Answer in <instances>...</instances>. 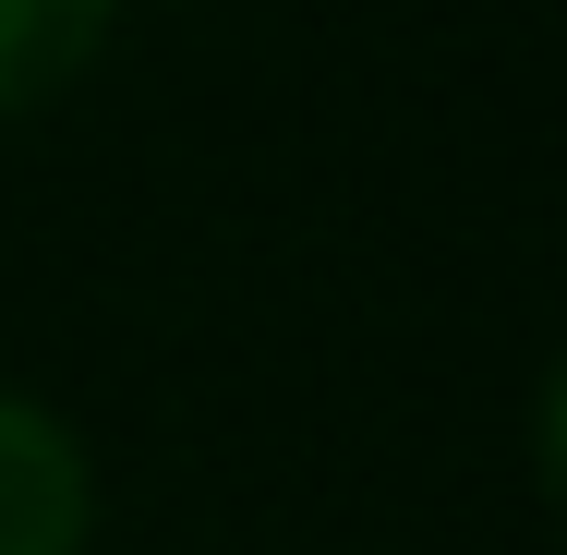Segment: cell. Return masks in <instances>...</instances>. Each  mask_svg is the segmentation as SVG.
Wrapping results in <instances>:
<instances>
[{
    "instance_id": "cell-1",
    "label": "cell",
    "mask_w": 567,
    "mask_h": 555,
    "mask_svg": "<svg viewBox=\"0 0 567 555\" xmlns=\"http://www.w3.org/2000/svg\"><path fill=\"white\" fill-rule=\"evenodd\" d=\"M85 520H97L85 446L37 399H0V555H85Z\"/></svg>"
},
{
    "instance_id": "cell-2",
    "label": "cell",
    "mask_w": 567,
    "mask_h": 555,
    "mask_svg": "<svg viewBox=\"0 0 567 555\" xmlns=\"http://www.w3.org/2000/svg\"><path fill=\"white\" fill-rule=\"evenodd\" d=\"M110 12H121V0H0V121L49 110V97L97 61Z\"/></svg>"
}]
</instances>
